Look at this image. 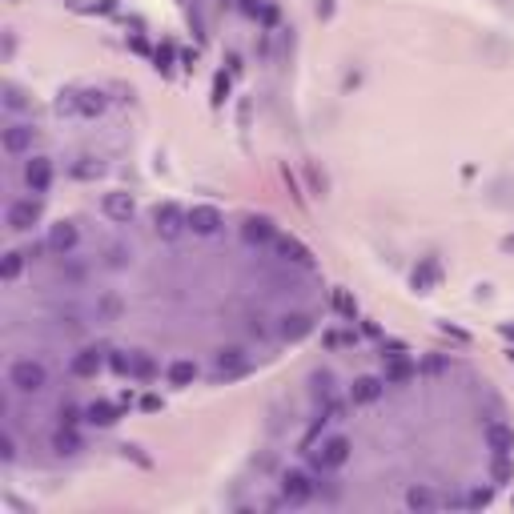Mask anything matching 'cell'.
Masks as SVG:
<instances>
[{
    "label": "cell",
    "instance_id": "6da1fadb",
    "mask_svg": "<svg viewBox=\"0 0 514 514\" xmlns=\"http://www.w3.org/2000/svg\"><path fill=\"white\" fill-rule=\"evenodd\" d=\"M8 386L20 390V394H41V390L48 386L45 362H36V358H16L13 369H8Z\"/></svg>",
    "mask_w": 514,
    "mask_h": 514
},
{
    "label": "cell",
    "instance_id": "7a4b0ae2",
    "mask_svg": "<svg viewBox=\"0 0 514 514\" xmlns=\"http://www.w3.org/2000/svg\"><path fill=\"white\" fill-rule=\"evenodd\" d=\"M57 109H61V112H73V117H96V112H105V93H96V89L64 93L61 101H57Z\"/></svg>",
    "mask_w": 514,
    "mask_h": 514
},
{
    "label": "cell",
    "instance_id": "3957f363",
    "mask_svg": "<svg viewBox=\"0 0 514 514\" xmlns=\"http://www.w3.org/2000/svg\"><path fill=\"white\" fill-rule=\"evenodd\" d=\"M314 494H318V482L309 478V474H302V470H289L286 478H281V502L286 506H302Z\"/></svg>",
    "mask_w": 514,
    "mask_h": 514
},
{
    "label": "cell",
    "instance_id": "277c9868",
    "mask_svg": "<svg viewBox=\"0 0 514 514\" xmlns=\"http://www.w3.org/2000/svg\"><path fill=\"white\" fill-rule=\"evenodd\" d=\"M4 221H8V229H13V233H29L32 225L41 221V201H32V197L13 201V205H8V213H4Z\"/></svg>",
    "mask_w": 514,
    "mask_h": 514
},
{
    "label": "cell",
    "instance_id": "5b68a950",
    "mask_svg": "<svg viewBox=\"0 0 514 514\" xmlns=\"http://www.w3.org/2000/svg\"><path fill=\"white\" fill-rule=\"evenodd\" d=\"M112 369H117V374H128V378H153V374H157V366H153V358H149V353H112Z\"/></svg>",
    "mask_w": 514,
    "mask_h": 514
},
{
    "label": "cell",
    "instance_id": "8992f818",
    "mask_svg": "<svg viewBox=\"0 0 514 514\" xmlns=\"http://www.w3.org/2000/svg\"><path fill=\"white\" fill-rule=\"evenodd\" d=\"M346 462H350V442L346 438H330V442H321V450H314V466L318 470H337Z\"/></svg>",
    "mask_w": 514,
    "mask_h": 514
},
{
    "label": "cell",
    "instance_id": "52a82bcc",
    "mask_svg": "<svg viewBox=\"0 0 514 514\" xmlns=\"http://www.w3.org/2000/svg\"><path fill=\"white\" fill-rule=\"evenodd\" d=\"M153 229H157V237L173 241V237H181V229H189V221H185V213H181V209L165 205V209L153 213Z\"/></svg>",
    "mask_w": 514,
    "mask_h": 514
},
{
    "label": "cell",
    "instance_id": "ba28073f",
    "mask_svg": "<svg viewBox=\"0 0 514 514\" xmlns=\"http://www.w3.org/2000/svg\"><path fill=\"white\" fill-rule=\"evenodd\" d=\"M185 221H189L193 233L209 237V233H217V229H221V213H217L213 205H197V209H189V213H185Z\"/></svg>",
    "mask_w": 514,
    "mask_h": 514
},
{
    "label": "cell",
    "instance_id": "9c48e42d",
    "mask_svg": "<svg viewBox=\"0 0 514 514\" xmlns=\"http://www.w3.org/2000/svg\"><path fill=\"white\" fill-rule=\"evenodd\" d=\"M48 249H52L57 257L73 254V249H77V225H73V221L52 225V229H48Z\"/></svg>",
    "mask_w": 514,
    "mask_h": 514
},
{
    "label": "cell",
    "instance_id": "30bf717a",
    "mask_svg": "<svg viewBox=\"0 0 514 514\" xmlns=\"http://www.w3.org/2000/svg\"><path fill=\"white\" fill-rule=\"evenodd\" d=\"M24 185H29L32 193H45L48 185H52V165H48V157H32L29 165H24Z\"/></svg>",
    "mask_w": 514,
    "mask_h": 514
},
{
    "label": "cell",
    "instance_id": "8fae6325",
    "mask_svg": "<svg viewBox=\"0 0 514 514\" xmlns=\"http://www.w3.org/2000/svg\"><path fill=\"white\" fill-rule=\"evenodd\" d=\"M486 446L494 450V458H506V454L514 450L511 426H502V422H486Z\"/></svg>",
    "mask_w": 514,
    "mask_h": 514
},
{
    "label": "cell",
    "instance_id": "7c38bea8",
    "mask_svg": "<svg viewBox=\"0 0 514 514\" xmlns=\"http://www.w3.org/2000/svg\"><path fill=\"white\" fill-rule=\"evenodd\" d=\"M32 137H36V128L24 125V121L8 125L4 128V153H24V149H32Z\"/></svg>",
    "mask_w": 514,
    "mask_h": 514
},
{
    "label": "cell",
    "instance_id": "4fadbf2b",
    "mask_svg": "<svg viewBox=\"0 0 514 514\" xmlns=\"http://www.w3.org/2000/svg\"><path fill=\"white\" fill-rule=\"evenodd\" d=\"M133 197H128V193H109V197H105V213H109L112 221H128V217H133Z\"/></svg>",
    "mask_w": 514,
    "mask_h": 514
},
{
    "label": "cell",
    "instance_id": "5bb4252c",
    "mask_svg": "<svg viewBox=\"0 0 514 514\" xmlns=\"http://www.w3.org/2000/svg\"><path fill=\"white\" fill-rule=\"evenodd\" d=\"M382 378H358L353 382V390H350V398L353 402H374V398H382Z\"/></svg>",
    "mask_w": 514,
    "mask_h": 514
},
{
    "label": "cell",
    "instance_id": "9a60e30c",
    "mask_svg": "<svg viewBox=\"0 0 514 514\" xmlns=\"http://www.w3.org/2000/svg\"><path fill=\"white\" fill-rule=\"evenodd\" d=\"M96 369H101V350H80L77 358H73V374H77V378H89Z\"/></svg>",
    "mask_w": 514,
    "mask_h": 514
},
{
    "label": "cell",
    "instance_id": "2e32d148",
    "mask_svg": "<svg viewBox=\"0 0 514 514\" xmlns=\"http://www.w3.org/2000/svg\"><path fill=\"white\" fill-rule=\"evenodd\" d=\"M245 237L257 241V245H265V241L273 237V221L270 217H249V221H245Z\"/></svg>",
    "mask_w": 514,
    "mask_h": 514
},
{
    "label": "cell",
    "instance_id": "e0dca14e",
    "mask_svg": "<svg viewBox=\"0 0 514 514\" xmlns=\"http://www.w3.org/2000/svg\"><path fill=\"white\" fill-rule=\"evenodd\" d=\"M85 418H89L93 426H112V422H117V410H112L109 402H93V406L85 410Z\"/></svg>",
    "mask_w": 514,
    "mask_h": 514
},
{
    "label": "cell",
    "instance_id": "ac0fdd59",
    "mask_svg": "<svg viewBox=\"0 0 514 514\" xmlns=\"http://www.w3.org/2000/svg\"><path fill=\"white\" fill-rule=\"evenodd\" d=\"M302 334H309V318H305V314L281 318V337H302Z\"/></svg>",
    "mask_w": 514,
    "mask_h": 514
},
{
    "label": "cell",
    "instance_id": "d6986e66",
    "mask_svg": "<svg viewBox=\"0 0 514 514\" xmlns=\"http://www.w3.org/2000/svg\"><path fill=\"white\" fill-rule=\"evenodd\" d=\"M438 273H442V270H438V261L430 257V261H426L422 270H414V289H426V286H434V281H438Z\"/></svg>",
    "mask_w": 514,
    "mask_h": 514
},
{
    "label": "cell",
    "instance_id": "ffe728a7",
    "mask_svg": "<svg viewBox=\"0 0 514 514\" xmlns=\"http://www.w3.org/2000/svg\"><path fill=\"white\" fill-rule=\"evenodd\" d=\"M80 446V438L77 434H73V426H68V430H64L61 426V434H57V438H52V450H57V454H73V450Z\"/></svg>",
    "mask_w": 514,
    "mask_h": 514
},
{
    "label": "cell",
    "instance_id": "44dd1931",
    "mask_svg": "<svg viewBox=\"0 0 514 514\" xmlns=\"http://www.w3.org/2000/svg\"><path fill=\"white\" fill-rule=\"evenodd\" d=\"M197 378V366L193 362H173V369H169V382L173 386H185V382H193Z\"/></svg>",
    "mask_w": 514,
    "mask_h": 514
},
{
    "label": "cell",
    "instance_id": "7402d4cb",
    "mask_svg": "<svg viewBox=\"0 0 514 514\" xmlns=\"http://www.w3.org/2000/svg\"><path fill=\"white\" fill-rule=\"evenodd\" d=\"M406 506H414V511H434L438 498H434L430 490H410V494H406Z\"/></svg>",
    "mask_w": 514,
    "mask_h": 514
},
{
    "label": "cell",
    "instance_id": "603a6c76",
    "mask_svg": "<svg viewBox=\"0 0 514 514\" xmlns=\"http://www.w3.org/2000/svg\"><path fill=\"white\" fill-rule=\"evenodd\" d=\"M330 394H334V374H318V378H314V398L330 402Z\"/></svg>",
    "mask_w": 514,
    "mask_h": 514
},
{
    "label": "cell",
    "instance_id": "cb8c5ba5",
    "mask_svg": "<svg viewBox=\"0 0 514 514\" xmlns=\"http://www.w3.org/2000/svg\"><path fill=\"white\" fill-rule=\"evenodd\" d=\"M20 270H24V254H8V257H4V270H0V273H4V281H13Z\"/></svg>",
    "mask_w": 514,
    "mask_h": 514
},
{
    "label": "cell",
    "instance_id": "d4e9b609",
    "mask_svg": "<svg viewBox=\"0 0 514 514\" xmlns=\"http://www.w3.org/2000/svg\"><path fill=\"white\" fill-rule=\"evenodd\" d=\"M281 254H286V261H309V254H305L302 245H298V241H281Z\"/></svg>",
    "mask_w": 514,
    "mask_h": 514
},
{
    "label": "cell",
    "instance_id": "484cf974",
    "mask_svg": "<svg viewBox=\"0 0 514 514\" xmlns=\"http://www.w3.org/2000/svg\"><path fill=\"white\" fill-rule=\"evenodd\" d=\"M241 369V350H225L221 353V374H237Z\"/></svg>",
    "mask_w": 514,
    "mask_h": 514
},
{
    "label": "cell",
    "instance_id": "4316f807",
    "mask_svg": "<svg viewBox=\"0 0 514 514\" xmlns=\"http://www.w3.org/2000/svg\"><path fill=\"white\" fill-rule=\"evenodd\" d=\"M241 8L249 16H265V20H273V8H265V0H241Z\"/></svg>",
    "mask_w": 514,
    "mask_h": 514
},
{
    "label": "cell",
    "instance_id": "83f0119b",
    "mask_svg": "<svg viewBox=\"0 0 514 514\" xmlns=\"http://www.w3.org/2000/svg\"><path fill=\"white\" fill-rule=\"evenodd\" d=\"M4 105H8V109H24V93H20V89H16V85H8V89H4Z\"/></svg>",
    "mask_w": 514,
    "mask_h": 514
},
{
    "label": "cell",
    "instance_id": "f1b7e54d",
    "mask_svg": "<svg viewBox=\"0 0 514 514\" xmlns=\"http://www.w3.org/2000/svg\"><path fill=\"white\" fill-rule=\"evenodd\" d=\"M121 314V302L117 298H101V318H117Z\"/></svg>",
    "mask_w": 514,
    "mask_h": 514
},
{
    "label": "cell",
    "instance_id": "f546056e",
    "mask_svg": "<svg viewBox=\"0 0 514 514\" xmlns=\"http://www.w3.org/2000/svg\"><path fill=\"white\" fill-rule=\"evenodd\" d=\"M109 265H112V270H121V265H125V249H117V245H112V249H109Z\"/></svg>",
    "mask_w": 514,
    "mask_h": 514
},
{
    "label": "cell",
    "instance_id": "4dcf8cb0",
    "mask_svg": "<svg viewBox=\"0 0 514 514\" xmlns=\"http://www.w3.org/2000/svg\"><path fill=\"white\" fill-rule=\"evenodd\" d=\"M61 426H77V410H73V406L61 410Z\"/></svg>",
    "mask_w": 514,
    "mask_h": 514
}]
</instances>
